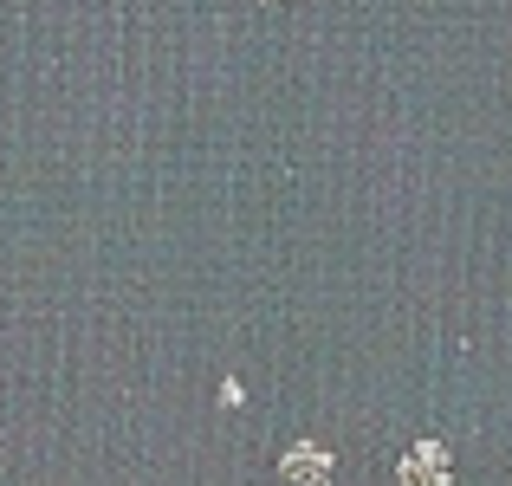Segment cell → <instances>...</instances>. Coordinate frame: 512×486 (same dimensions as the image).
I'll list each match as a JSON object with an SVG mask.
<instances>
[{
	"mask_svg": "<svg viewBox=\"0 0 512 486\" xmlns=\"http://www.w3.org/2000/svg\"><path fill=\"white\" fill-rule=\"evenodd\" d=\"M240 402H247V389H240V376H227L221 383V409H240Z\"/></svg>",
	"mask_w": 512,
	"mask_h": 486,
	"instance_id": "obj_3",
	"label": "cell"
},
{
	"mask_svg": "<svg viewBox=\"0 0 512 486\" xmlns=\"http://www.w3.org/2000/svg\"><path fill=\"white\" fill-rule=\"evenodd\" d=\"M279 480H286V486H331V448H318V441H292V448L279 454Z\"/></svg>",
	"mask_w": 512,
	"mask_h": 486,
	"instance_id": "obj_2",
	"label": "cell"
},
{
	"mask_svg": "<svg viewBox=\"0 0 512 486\" xmlns=\"http://www.w3.org/2000/svg\"><path fill=\"white\" fill-rule=\"evenodd\" d=\"M396 480L402 486H454V454L441 441H415V448H402Z\"/></svg>",
	"mask_w": 512,
	"mask_h": 486,
	"instance_id": "obj_1",
	"label": "cell"
}]
</instances>
